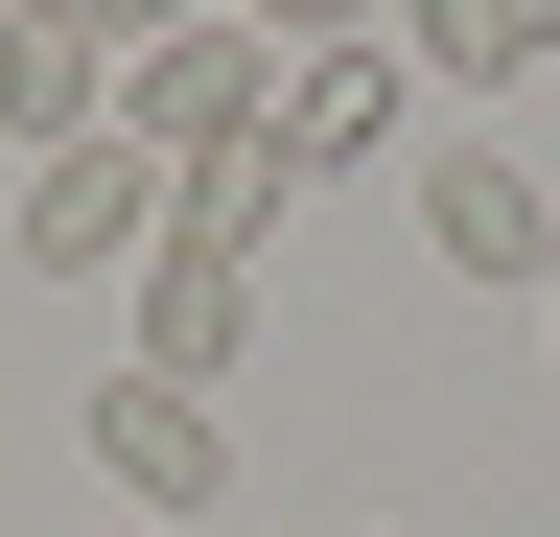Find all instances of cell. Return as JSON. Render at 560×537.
<instances>
[{
  "label": "cell",
  "mask_w": 560,
  "mask_h": 537,
  "mask_svg": "<svg viewBox=\"0 0 560 537\" xmlns=\"http://www.w3.org/2000/svg\"><path fill=\"white\" fill-rule=\"evenodd\" d=\"M397 141H420V71H397V47H280V117H257L280 187H374Z\"/></svg>",
  "instance_id": "7a4b0ae2"
},
{
  "label": "cell",
  "mask_w": 560,
  "mask_h": 537,
  "mask_svg": "<svg viewBox=\"0 0 560 537\" xmlns=\"http://www.w3.org/2000/svg\"><path fill=\"white\" fill-rule=\"evenodd\" d=\"M257 117H280V47L210 0V24H164V47H117V117L94 141H140L164 187H210V164H257Z\"/></svg>",
  "instance_id": "6da1fadb"
},
{
  "label": "cell",
  "mask_w": 560,
  "mask_h": 537,
  "mask_svg": "<svg viewBox=\"0 0 560 537\" xmlns=\"http://www.w3.org/2000/svg\"><path fill=\"white\" fill-rule=\"evenodd\" d=\"M257 47H374V0H234Z\"/></svg>",
  "instance_id": "ba28073f"
},
{
  "label": "cell",
  "mask_w": 560,
  "mask_h": 537,
  "mask_svg": "<svg viewBox=\"0 0 560 537\" xmlns=\"http://www.w3.org/2000/svg\"><path fill=\"white\" fill-rule=\"evenodd\" d=\"M94 467H117V514H164V537H187L210 491H234V421H210L187 374H117V397H94Z\"/></svg>",
  "instance_id": "8992f818"
},
{
  "label": "cell",
  "mask_w": 560,
  "mask_h": 537,
  "mask_svg": "<svg viewBox=\"0 0 560 537\" xmlns=\"http://www.w3.org/2000/svg\"><path fill=\"white\" fill-rule=\"evenodd\" d=\"M117 117V24L94 0H0V164H70Z\"/></svg>",
  "instance_id": "277c9868"
},
{
  "label": "cell",
  "mask_w": 560,
  "mask_h": 537,
  "mask_svg": "<svg viewBox=\"0 0 560 537\" xmlns=\"http://www.w3.org/2000/svg\"><path fill=\"white\" fill-rule=\"evenodd\" d=\"M490 24V71H560V0H467Z\"/></svg>",
  "instance_id": "9c48e42d"
},
{
  "label": "cell",
  "mask_w": 560,
  "mask_h": 537,
  "mask_svg": "<svg viewBox=\"0 0 560 537\" xmlns=\"http://www.w3.org/2000/svg\"><path fill=\"white\" fill-rule=\"evenodd\" d=\"M420 257L490 281V304H537V281H560V187H537L514 141H420Z\"/></svg>",
  "instance_id": "3957f363"
},
{
  "label": "cell",
  "mask_w": 560,
  "mask_h": 537,
  "mask_svg": "<svg viewBox=\"0 0 560 537\" xmlns=\"http://www.w3.org/2000/svg\"><path fill=\"white\" fill-rule=\"evenodd\" d=\"M117 537H164V514H117Z\"/></svg>",
  "instance_id": "8fae6325"
},
{
  "label": "cell",
  "mask_w": 560,
  "mask_h": 537,
  "mask_svg": "<svg viewBox=\"0 0 560 537\" xmlns=\"http://www.w3.org/2000/svg\"><path fill=\"white\" fill-rule=\"evenodd\" d=\"M94 24H117V47H164V24H210V0H94Z\"/></svg>",
  "instance_id": "30bf717a"
},
{
  "label": "cell",
  "mask_w": 560,
  "mask_h": 537,
  "mask_svg": "<svg viewBox=\"0 0 560 537\" xmlns=\"http://www.w3.org/2000/svg\"><path fill=\"white\" fill-rule=\"evenodd\" d=\"M234 351H257V257H210V234H164V257H140V374H187V397H210Z\"/></svg>",
  "instance_id": "52a82bcc"
},
{
  "label": "cell",
  "mask_w": 560,
  "mask_h": 537,
  "mask_svg": "<svg viewBox=\"0 0 560 537\" xmlns=\"http://www.w3.org/2000/svg\"><path fill=\"white\" fill-rule=\"evenodd\" d=\"M24 257H47V281H140V257H164V164H140V141L24 164Z\"/></svg>",
  "instance_id": "5b68a950"
},
{
  "label": "cell",
  "mask_w": 560,
  "mask_h": 537,
  "mask_svg": "<svg viewBox=\"0 0 560 537\" xmlns=\"http://www.w3.org/2000/svg\"><path fill=\"white\" fill-rule=\"evenodd\" d=\"M537 304H560V281H537Z\"/></svg>",
  "instance_id": "7c38bea8"
}]
</instances>
